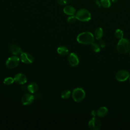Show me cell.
Wrapping results in <instances>:
<instances>
[{
  "mask_svg": "<svg viewBox=\"0 0 130 130\" xmlns=\"http://www.w3.org/2000/svg\"><path fill=\"white\" fill-rule=\"evenodd\" d=\"M77 41L78 43L82 44H91L94 41V37L90 32H83L78 35Z\"/></svg>",
  "mask_w": 130,
  "mask_h": 130,
  "instance_id": "cell-1",
  "label": "cell"
},
{
  "mask_svg": "<svg viewBox=\"0 0 130 130\" xmlns=\"http://www.w3.org/2000/svg\"><path fill=\"white\" fill-rule=\"evenodd\" d=\"M116 49L117 51L120 54H125L130 49V41L126 39L122 38L118 41Z\"/></svg>",
  "mask_w": 130,
  "mask_h": 130,
  "instance_id": "cell-2",
  "label": "cell"
},
{
  "mask_svg": "<svg viewBox=\"0 0 130 130\" xmlns=\"http://www.w3.org/2000/svg\"><path fill=\"white\" fill-rule=\"evenodd\" d=\"M75 16L77 20L82 22L88 21L91 18V13L85 9H81L78 10Z\"/></svg>",
  "mask_w": 130,
  "mask_h": 130,
  "instance_id": "cell-3",
  "label": "cell"
},
{
  "mask_svg": "<svg viewBox=\"0 0 130 130\" xmlns=\"http://www.w3.org/2000/svg\"><path fill=\"white\" fill-rule=\"evenodd\" d=\"M85 97V92L81 88H76L72 92V98L74 101L79 103L82 101Z\"/></svg>",
  "mask_w": 130,
  "mask_h": 130,
  "instance_id": "cell-4",
  "label": "cell"
},
{
  "mask_svg": "<svg viewBox=\"0 0 130 130\" xmlns=\"http://www.w3.org/2000/svg\"><path fill=\"white\" fill-rule=\"evenodd\" d=\"M20 58L17 56H12L9 57L6 62V66L10 69H13L17 67L20 62Z\"/></svg>",
  "mask_w": 130,
  "mask_h": 130,
  "instance_id": "cell-5",
  "label": "cell"
},
{
  "mask_svg": "<svg viewBox=\"0 0 130 130\" xmlns=\"http://www.w3.org/2000/svg\"><path fill=\"white\" fill-rule=\"evenodd\" d=\"M88 126L91 130H99L101 127V121L99 118L93 117L88 122Z\"/></svg>",
  "mask_w": 130,
  "mask_h": 130,
  "instance_id": "cell-6",
  "label": "cell"
},
{
  "mask_svg": "<svg viewBox=\"0 0 130 130\" xmlns=\"http://www.w3.org/2000/svg\"><path fill=\"white\" fill-rule=\"evenodd\" d=\"M115 78L118 81L124 82L129 78V73L125 70H120L116 73Z\"/></svg>",
  "mask_w": 130,
  "mask_h": 130,
  "instance_id": "cell-7",
  "label": "cell"
},
{
  "mask_svg": "<svg viewBox=\"0 0 130 130\" xmlns=\"http://www.w3.org/2000/svg\"><path fill=\"white\" fill-rule=\"evenodd\" d=\"M20 60L26 64H30L34 61V58L31 55L26 52H22L20 54Z\"/></svg>",
  "mask_w": 130,
  "mask_h": 130,
  "instance_id": "cell-8",
  "label": "cell"
},
{
  "mask_svg": "<svg viewBox=\"0 0 130 130\" xmlns=\"http://www.w3.org/2000/svg\"><path fill=\"white\" fill-rule=\"evenodd\" d=\"M68 61L70 64L73 67L77 66L79 63V59L78 55L74 52L71 53L68 56Z\"/></svg>",
  "mask_w": 130,
  "mask_h": 130,
  "instance_id": "cell-9",
  "label": "cell"
},
{
  "mask_svg": "<svg viewBox=\"0 0 130 130\" xmlns=\"http://www.w3.org/2000/svg\"><path fill=\"white\" fill-rule=\"evenodd\" d=\"M34 100V96L30 93L25 94L21 99V102L23 105L27 106L32 104Z\"/></svg>",
  "mask_w": 130,
  "mask_h": 130,
  "instance_id": "cell-10",
  "label": "cell"
},
{
  "mask_svg": "<svg viewBox=\"0 0 130 130\" xmlns=\"http://www.w3.org/2000/svg\"><path fill=\"white\" fill-rule=\"evenodd\" d=\"M14 81L19 84H24L27 82L26 76L22 73H18L14 77Z\"/></svg>",
  "mask_w": 130,
  "mask_h": 130,
  "instance_id": "cell-11",
  "label": "cell"
},
{
  "mask_svg": "<svg viewBox=\"0 0 130 130\" xmlns=\"http://www.w3.org/2000/svg\"><path fill=\"white\" fill-rule=\"evenodd\" d=\"M10 50L14 55L21 54L22 52L21 48L15 44H12L10 46Z\"/></svg>",
  "mask_w": 130,
  "mask_h": 130,
  "instance_id": "cell-12",
  "label": "cell"
},
{
  "mask_svg": "<svg viewBox=\"0 0 130 130\" xmlns=\"http://www.w3.org/2000/svg\"><path fill=\"white\" fill-rule=\"evenodd\" d=\"M63 12L68 15H74L76 13V9L74 7L71 6H66L63 8Z\"/></svg>",
  "mask_w": 130,
  "mask_h": 130,
  "instance_id": "cell-13",
  "label": "cell"
},
{
  "mask_svg": "<svg viewBox=\"0 0 130 130\" xmlns=\"http://www.w3.org/2000/svg\"><path fill=\"white\" fill-rule=\"evenodd\" d=\"M108 112V109L105 107H100L96 111V115L99 117H105L106 116Z\"/></svg>",
  "mask_w": 130,
  "mask_h": 130,
  "instance_id": "cell-14",
  "label": "cell"
},
{
  "mask_svg": "<svg viewBox=\"0 0 130 130\" xmlns=\"http://www.w3.org/2000/svg\"><path fill=\"white\" fill-rule=\"evenodd\" d=\"M27 89L31 93L36 92L38 90V85L36 83L32 82L30 83L27 86Z\"/></svg>",
  "mask_w": 130,
  "mask_h": 130,
  "instance_id": "cell-15",
  "label": "cell"
},
{
  "mask_svg": "<svg viewBox=\"0 0 130 130\" xmlns=\"http://www.w3.org/2000/svg\"><path fill=\"white\" fill-rule=\"evenodd\" d=\"M57 53L62 56L67 55L69 53L68 49L65 46H60L57 49Z\"/></svg>",
  "mask_w": 130,
  "mask_h": 130,
  "instance_id": "cell-16",
  "label": "cell"
},
{
  "mask_svg": "<svg viewBox=\"0 0 130 130\" xmlns=\"http://www.w3.org/2000/svg\"><path fill=\"white\" fill-rule=\"evenodd\" d=\"M103 35V30L102 28H97L94 31V38L96 40H100L102 38Z\"/></svg>",
  "mask_w": 130,
  "mask_h": 130,
  "instance_id": "cell-17",
  "label": "cell"
},
{
  "mask_svg": "<svg viewBox=\"0 0 130 130\" xmlns=\"http://www.w3.org/2000/svg\"><path fill=\"white\" fill-rule=\"evenodd\" d=\"M101 5L105 8H109L111 5L110 0H101Z\"/></svg>",
  "mask_w": 130,
  "mask_h": 130,
  "instance_id": "cell-18",
  "label": "cell"
},
{
  "mask_svg": "<svg viewBox=\"0 0 130 130\" xmlns=\"http://www.w3.org/2000/svg\"><path fill=\"white\" fill-rule=\"evenodd\" d=\"M71 91L69 90H65L62 92L61 94V98L63 99H67L70 98L71 95Z\"/></svg>",
  "mask_w": 130,
  "mask_h": 130,
  "instance_id": "cell-19",
  "label": "cell"
},
{
  "mask_svg": "<svg viewBox=\"0 0 130 130\" xmlns=\"http://www.w3.org/2000/svg\"><path fill=\"white\" fill-rule=\"evenodd\" d=\"M114 35L116 38H117L118 39H121L123 38V32L122 30H121V29H117L115 31Z\"/></svg>",
  "mask_w": 130,
  "mask_h": 130,
  "instance_id": "cell-20",
  "label": "cell"
},
{
  "mask_svg": "<svg viewBox=\"0 0 130 130\" xmlns=\"http://www.w3.org/2000/svg\"><path fill=\"white\" fill-rule=\"evenodd\" d=\"M14 82V79L13 78L11 77H8L6 78L4 80V83L5 85H11L12 83H13V82Z\"/></svg>",
  "mask_w": 130,
  "mask_h": 130,
  "instance_id": "cell-21",
  "label": "cell"
},
{
  "mask_svg": "<svg viewBox=\"0 0 130 130\" xmlns=\"http://www.w3.org/2000/svg\"><path fill=\"white\" fill-rule=\"evenodd\" d=\"M91 47L92 50L95 52L98 53L100 51V47L99 45L96 43H92V44H91Z\"/></svg>",
  "mask_w": 130,
  "mask_h": 130,
  "instance_id": "cell-22",
  "label": "cell"
},
{
  "mask_svg": "<svg viewBox=\"0 0 130 130\" xmlns=\"http://www.w3.org/2000/svg\"><path fill=\"white\" fill-rule=\"evenodd\" d=\"M76 19H77V18L76 17V16L71 15V16H70L67 18V21H68V22H69L70 23H73L76 21Z\"/></svg>",
  "mask_w": 130,
  "mask_h": 130,
  "instance_id": "cell-23",
  "label": "cell"
},
{
  "mask_svg": "<svg viewBox=\"0 0 130 130\" xmlns=\"http://www.w3.org/2000/svg\"><path fill=\"white\" fill-rule=\"evenodd\" d=\"M71 1V0H57V3L59 5H62V6L66 5L68 4L69 3H70Z\"/></svg>",
  "mask_w": 130,
  "mask_h": 130,
  "instance_id": "cell-24",
  "label": "cell"
},
{
  "mask_svg": "<svg viewBox=\"0 0 130 130\" xmlns=\"http://www.w3.org/2000/svg\"><path fill=\"white\" fill-rule=\"evenodd\" d=\"M99 44H100V46L102 47V48H104L106 44H105V42H104V40H100V42H99Z\"/></svg>",
  "mask_w": 130,
  "mask_h": 130,
  "instance_id": "cell-25",
  "label": "cell"
},
{
  "mask_svg": "<svg viewBox=\"0 0 130 130\" xmlns=\"http://www.w3.org/2000/svg\"><path fill=\"white\" fill-rule=\"evenodd\" d=\"M91 115L93 116H95V115H96V111L92 110L91 112Z\"/></svg>",
  "mask_w": 130,
  "mask_h": 130,
  "instance_id": "cell-26",
  "label": "cell"
},
{
  "mask_svg": "<svg viewBox=\"0 0 130 130\" xmlns=\"http://www.w3.org/2000/svg\"><path fill=\"white\" fill-rule=\"evenodd\" d=\"M118 1V0H112V2L113 3H116Z\"/></svg>",
  "mask_w": 130,
  "mask_h": 130,
  "instance_id": "cell-27",
  "label": "cell"
},
{
  "mask_svg": "<svg viewBox=\"0 0 130 130\" xmlns=\"http://www.w3.org/2000/svg\"><path fill=\"white\" fill-rule=\"evenodd\" d=\"M129 82H130V77H129Z\"/></svg>",
  "mask_w": 130,
  "mask_h": 130,
  "instance_id": "cell-28",
  "label": "cell"
}]
</instances>
